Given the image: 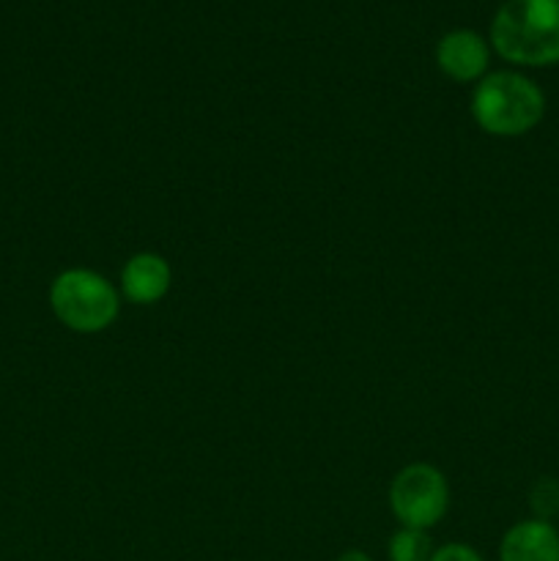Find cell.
<instances>
[{"instance_id":"cell-3","label":"cell","mask_w":559,"mask_h":561,"mask_svg":"<svg viewBox=\"0 0 559 561\" xmlns=\"http://www.w3.org/2000/svg\"><path fill=\"white\" fill-rule=\"evenodd\" d=\"M49 310L75 334H99L118 321L121 290L93 268H66L49 285Z\"/></svg>"},{"instance_id":"cell-4","label":"cell","mask_w":559,"mask_h":561,"mask_svg":"<svg viewBox=\"0 0 559 561\" xmlns=\"http://www.w3.org/2000/svg\"><path fill=\"white\" fill-rule=\"evenodd\" d=\"M387 502L400 526L431 531L449 510V482L433 463H409L389 482Z\"/></svg>"},{"instance_id":"cell-9","label":"cell","mask_w":559,"mask_h":561,"mask_svg":"<svg viewBox=\"0 0 559 561\" xmlns=\"http://www.w3.org/2000/svg\"><path fill=\"white\" fill-rule=\"evenodd\" d=\"M532 518L551 520L559 515V482L554 477H540L529 491Z\"/></svg>"},{"instance_id":"cell-2","label":"cell","mask_w":559,"mask_h":561,"mask_svg":"<svg viewBox=\"0 0 559 561\" xmlns=\"http://www.w3.org/2000/svg\"><path fill=\"white\" fill-rule=\"evenodd\" d=\"M543 115H546V93L521 71H491L471 91V118L491 137L513 140L529 135L540 126Z\"/></svg>"},{"instance_id":"cell-5","label":"cell","mask_w":559,"mask_h":561,"mask_svg":"<svg viewBox=\"0 0 559 561\" xmlns=\"http://www.w3.org/2000/svg\"><path fill=\"white\" fill-rule=\"evenodd\" d=\"M488 64H491V47L480 33L458 27L438 38L436 66L449 80L480 82L488 75Z\"/></svg>"},{"instance_id":"cell-6","label":"cell","mask_w":559,"mask_h":561,"mask_svg":"<svg viewBox=\"0 0 559 561\" xmlns=\"http://www.w3.org/2000/svg\"><path fill=\"white\" fill-rule=\"evenodd\" d=\"M173 272L159 252H137L121 268V296L132 305H157L168 296Z\"/></svg>"},{"instance_id":"cell-11","label":"cell","mask_w":559,"mask_h":561,"mask_svg":"<svg viewBox=\"0 0 559 561\" xmlns=\"http://www.w3.org/2000/svg\"><path fill=\"white\" fill-rule=\"evenodd\" d=\"M334 561H373V559L367 557L365 551H356V548H351V551H343Z\"/></svg>"},{"instance_id":"cell-8","label":"cell","mask_w":559,"mask_h":561,"mask_svg":"<svg viewBox=\"0 0 559 561\" xmlns=\"http://www.w3.org/2000/svg\"><path fill=\"white\" fill-rule=\"evenodd\" d=\"M433 540L427 531L422 529H406L400 526L392 537H389L387 557L389 561H431L433 557Z\"/></svg>"},{"instance_id":"cell-10","label":"cell","mask_w":559,"mask_h":561,"mask_svg":"<svg viewBox=\"0 0 559 561\" xmlns=\"http://www.w3.org/2000/svg\"><path fill=\"white\" fill-rule=\"evenodd\" d=\"M431 561H486V559H482L475 548L466 546V542H447V546H438L436 551H433Z\"/></svg>"},{"instance_id":"cell-1","label":"cell","mask_w":559,"mask_h":561,"mask_svg":"<svg viewBox=\"0 0 559 561\" xmlns=\"http://www.w3.org/2000/svg\"><path fill=\"white\" fill-rule=\"evenodd\" d=\"M491 47L513 66H557L559 0H504L491 20Z\"/></svg>"},{"instance_id":"cell-7","label":"cell","mask_w":559,"mask_h":561,"mask_svg":"<svg viewBox=\"0 0 559 561\" xmlns=\"http://www.w3.org/2000/svg\"><path fill=\"white\" fill-rule=\"evenodd\" d=\"M499 561H559V529L551 520H518L499 542Z\"/></svg>"}]
</instances>
